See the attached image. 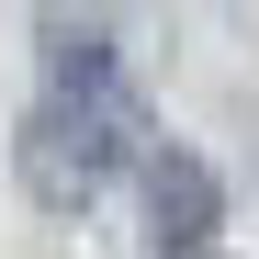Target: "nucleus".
Returning <instances> with one entry per match:
<instances>
[{
    "instance_id": "3",
    "label": "nucleus",
    "mask_w": 259,
    "mask_h": 259,
    "mask_svg": "<svg viewBox=\"0 0 259 259\" xmlns=\"http://www.w3.org/2000/svg\"><path fill=\"white\" fill-rule=\"evenodd\" d=\"M192 259H214V248H192Z\"/></svg>"
},
{
    "instance_id": "1",
    "label": "nucleus",
    "mask_w": 259,
    "mask_h": 259,
    "mask_svg": "<svg viewBox=\"0 0 259 259\" xmlns=\"http://www.w3.org/2000/svg\"><path fill=\"white\" fill-rule=\"evenodd\" d=\"M23 192L46 203V214H91L124 169L147 158V113L113 91V79H91V91H46L23 113Z\"/></svg>"
},
{
    "instance_id": "2",
    "label": "nucleus",
    "mask_w": 259,
    "mask_h": 259,
    "mask_svg": "<svg viewBox=\"0 0 259 259\" xmlns=\"http://www.w3.org/2000/svg\"><path fill=\"white\" fill-rule=\"evenodd\" d=\"M214 226H226V181L192 147H147V237H158V259L214 248Z\"/></svg>"
}]
</instances>
